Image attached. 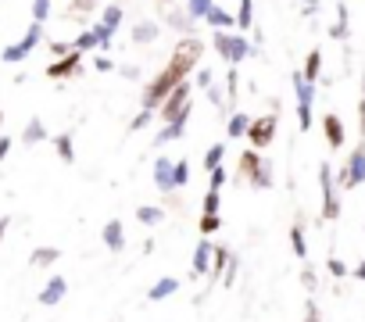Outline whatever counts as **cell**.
<instances>
[{
    "label": "cell",
    "instance_id": "obj_26",
    "mask_svg": "<svg viewBox=\"0 0 365 322\" xmlns=\"http://www.w3.org/2000/svg\"><path fill=\"white\" fill-rule=\"evenodd\" d=\"M319 72H322V51H315V47H312V54L304 58V68H301V76H304L308 83H315V79H319Z\"/></svg>",
    "mask_w": 365,
    "mask_h": 322
},
{
    "label": "cell",
    "instance_id": "obj_40",
    "mask_svg": "<svg viewBox=\"0 0 365 322\" xmlns=\"http://www.w3.org/2000/svg\"><path fill=\"white\" fill-rule=\"evenodd\" d=\"M326 269H329V276H336V279H347V276H351V269H347V265H344V261H340L336 254H333V258L326 261Z\"/></svg>",
    "mask_w": 365,
    "mask_h": 322
},
{
    "label": "cell",
    "instance_id": "obj_57",
    "mask_svg": "<svg viewBox=\"0 0 365 322\" xmlns=\"http://www.w3.org/2000/svg\"><path fill=\"white\" fill-rule=\"evenodd\" d=\"M0 122H4V111H0Z\"/></svg>",
    "mask_w": 365,
    "mask_h": 322
},
{
    "label": "cell",
    "instance_id": "obj_16",
    "mask_svg": "<svg viewBox=\"0 0 365 322\" xmlns=\"http://www.w3.org/2000/svg\"><path fill=\"white\" fill-rule=\"evenodd\" d=\"M187 125H190V118H175V122H165V125H161V133L154 136V147H165V143H172V140H182Z\"/></svg>",
    "mask_w": 365,
    "mask_h": 322
},
{
    "label": "cell",
    "instance_id": "obj_9",
    "mask_svg": "<svg viewBox=\"0 0 365 322\" xmlns=\"http://www.w3.org/2000/svg\"><path fill=\"white\" fill-rule=\"evenodd\" d=\"M83 72V51H68L47 65V79H76Z\"/></svg>",
    "mask_w": 365,
    "mask_h": 322
},
{
    "label": "cell",
    "instance_id": "obj_12",
    "mask_svg": "<svg viewBox=\"0 0 365 322\" xmlns=\"http://www.w3.org/2000/svg\"><path fill=\"white\" fill-rule=\"evenodd\" d=\"M322 133H326V147L329 150H340L344 147V122H340V115L336 111H329V115H322Z\"/></svg>",
    "mask_w": 365,
    "mask_h": 322
},
{
    "label": "cell",
    "instance_id": "obj_45",
    "mask_svg": "<svg viewBox=\"0 0 365 322\" xmlns=\"http://www.w3.org/2000/svg\"><path fill=\"white\" fill-rule=\"evenodd\" d=\"M212 79H215V76H212V68H197V86H201V90H208V86H212Z\"/></svg>",
    "mask_w": 365,
    "mask_h": 322
},
{
    "label": "cell",
    "instance_id": "obj_23",
    "mask_svg": "<svg viewBox=\"0 0 365 322\" xmlns=\"http://www.w3.org/2000/svg\"><path fill=\"white\" fill-rule=\"evenodd\" d=\"M347 33H351V26H347V4L340 0V4H336V22L329 26V36L344 43V40H347Z\"/></svg>",
    "mask_w": 365,
    "mask_h": 322
},
{
    "label": "cell",
    "instance_id": "obj_11",
    "mask_svg": "<svg viewBox=\"0 0 365 322\" xmlns=\"http://www.w3.org/2000/svg\"><path fill=\"white\" fill-rule=\"evenodd\" d=\"M65 294H68V279H65V276H51V279L43 283V290H40V304H43V308H54V304L65 301Z\"/></svg>",
    "mask_w": 365,
    "mask_h": 322
},
{
    "label": "cell",
    "instance_id": "obj_3",
    "mask_svg": "<svg viewBox=\"0 0 365 322\" xmlns=\"http://www.w3.org/2000/svg\"><path fill=\"white\" fill-rule=\"evenodd\" d=\"M212 47L219 51V58H222L226 65H240V61H247V58L255 54V47H251L240 33H230V29H215Z\"/></svg>",
    "mask_w": 365,
    "mask_h": 322
},
{
    "label": "cell",
    "instance_id": "obj_54",
    "mask_svg": "<svg viewBox=\"0 0 365 322\" xmlns=\"http://www.w3.org/2000/svg\"><path fill=\"white\" fill-rule=\"evenodd\" d=\"M8 226H11V219H0V240H4V233H8Z\"/></svg>",
    "mask_w": 365,
    "mask_h": 322
},
{
    "label": "cell",
    "instance_id": "obj_42",
    "mask_svg": "<svg viewBox=\"0 0 365 322\" xmlns=\"http://www.w3.org/2000/svg\"><path fill=\"white\" fill-rule=\"evenodd\" d=\"M51 19V0H33V22H47Z\"/></svg>",
    "mask_w": 365,
    "mask_h": 322
},
{
    "label": "cell",
    "instance_id": "obj_22",
    "mask_svg": "<svg viewBox=\"0 0 365 322\" xmlns=\"http://www.w3.org/2000/svg\"><path fill=\"white\" fill-rule=\"evenodd\" d=\"M97 8V0H68V11H65V19L68 22H86V15Z\"/></svg>",
    "mask_w": 365,
    "mask_h": 322
},
{
    "label": "cell",
    "instance_id": "obj_35",
    "mask_svg": "<svg viewBox=\"0 0 365 322\" xmlns=\"http://www.w3.org/2000/svg\"><path fill=\"white\" fill-rule=\"evenodd\" d=\"M197 226H201V233H205V237H212V233H215V229L222 226V215H219V212H205Z\"/></svg>",
    "mask_w": 365,
    "mask_h": 322
},
{
    "label": "cell",
    "instance_id": "obj_14",
    "mask_svg": "<svg viewBox=\"0 0 365 322\" xmlns=\"http://www.w3.org/2000/svg\"><path fill=\"white\" fill-rule=\"evenodd\" d=\"M101 240L108 244V251H111V254H122V251H125V229H122V222H118V219L104 222V229H101Z\"/></svg>",
    "mask_w": 365,
    "mask_h": 322
},
{
    "label": "cell",
    "instance_id": "obj_25",
    "mask_svg": "<svg viewBox=\"0 0 365 322\" xmlns=\"http://www.w3.org/2000/svg\"><path fill=\"white\" fill-rule=\"evenodd\" d=\"M290 251H294L301 261L308 258V240H304V226H301V222L290 226Z\"/></svg>",
    "mask_w": 365,
    "mask_h": 322
},
{
    "label": "cell",
    "instance_id": "obj_33",
    "mask_svg": "<svg viewBox=\"0 0 365 322\" xmlns=\"http://www.w3.org/2000/svg\"><path fill=\"white\" fill-rule=\"evenodd\" d=\"M101 22H104L111 33H118V26H122V8H118V4H108V8L101 11Z\"/></svg>",
    "mask_w": 365,
    "mask_h": 322
},
{
    "label": "cell",
    "instance_id": "obj_47",
    "mask_svg": "<svg viewBox=\"0 0 365 322\" xmlns=\"http://www.w3.org/2000/svg\"><path fill=\"white\" fill-rule=\"evenodd\" d=\"M68 51H76V47H72V43H61V40L51 43V54H54V58H61V54H68Z\"/></svg>",
    "mask_w": 365,
    "mask_h": 322
},
{
    "label": "cell",
    "instance_id": "obj_34",
    "mask_svg": "<svg viewBox=\"0 0 365 322\" xmlns=\"http://www.w3.org/2000/svg\"><path fill=\"white\" fill-rule=\"evenodd\" d=\"M72 47H76V51H93V47H101V43H97V33H93V29H83V33L72 40Z\"/></svg>",
    "mask_w": 365,
    "mask_h": 322
},
{
    "label": "cell",
    "instance_id": "obj_13",
    "mask_svg": "<svg viewBox=\"0 0 365 322\" xmlns=\"http://www.w3.org/2000/svg\"><path fill=\"white\" fill-rule=\"evenodd\" d=\"M212 258H215V244L205 237V240L197 244V251H194V261H190V269H194V279L212 272Z\"/></svg>",
    "mask_w": 365,
    "mask_h": 322
},
{
    "label": "cell",
    "instance_id": "obj_48",
    "mask_svg": "<svg viewBox=\"0 0 365 322\" xmlns=\"http://www.w3.org/2000/svg\"><path fill=\"white\" fill-rule=\"evenodd\" d=\"M358 133H361V140H365V93H361V100H358Z\"/></svg>",
    "mask_w": 365,
    "mask_h": 322
},
{
    "label": "cell",
    "instance_id": "obj_19",
    "mask_svg": "<svg viewBox=\"0 0 365 322\" xmlns=\"http://www.w3.org/2000/svg\"><path fill=\"white\" fill-rule=\"evenodd\" d=\"M179 290V279L175 276H161L150 290H147V301H165V297H172Z\"/></svg>",
    "mask_w": 365,
    "mask_h": 322
},
{
    "label": "cell",
    "instance_id": "obj_20",
    "mask_svg": "<svg viewBox=\"0 0 365 322\" xmlns=\"http://www.w3.org/2000/svg\"><path fill=\"white\" fill-rule=\"evenodd\" d=\"M161 36V26L158 22H136L133 26V43H154Z\"/></svg>",
    "mask_w": 365,
    "mask_h": 322
},
{
    "label": "cell",
    "instance_id": "obj_53",
    "mask_svg": "<svg viewBox=\"0 0 365 322\" xmlns=\"http://www.w3.org/2000/svg\"><path fill=\"white\" fill-rule=\"evenodd\" d=\"M208 100H212V104H222V93H219L215 86H208Z\"/></svg>",
    "mask_w": 365,
    "mask_h": 322
},
{
    "label": "cell",
    "instance_id": "obj_28",
    "mask_svg": "<svg viewBox=\"0 0 365 322\" xmlns=\"http://www.w3.org/2000/svg\"><path fill=\"white\" fill-rule=\"evenodd\" d=\"M222 161H226V143H212V147L205 150V169H208V172H215V169L222 165Z\"/></svg>",
    "mask_w": 365,
    "mask_h": 322
},
{
    "label": "cell",
    "instance_id": "obj_30",
    "mask_svg": "<svg viewBox=\"0 0 365 322\" xmlns=\"http://www.w3.org/2000/svg\"><path fill=\"white\" fill-rule=\"evenodd\" d=\"M255 26V0H240L237 8V29H251Z\"/></svg>",
    "mask_w": 365,
    "mask_h": 322
},
{
    "label": "cell",
    "instance_id": "obj_31",
    "mask_svg": "<svg viewBox=\"0 0 365 322\" xmlns=\"http://www.w3.org/2000/svg\"><path fill=\"white\" fill-rule=\"evenodd\" d=\"M212 8H215V0H187V11H190L194 22H205Z\"/></svg>",
    "mask_w": 365,
    "mask_h": 322
},
{
    "label": "cell",
    "instance_id": "obj_2",
    "mask_svg": "<svg viewBox=\"0 0 365 322\" xmlns=\"http://www.w3.org/2000/svg\"><path fill=\"white\" fill-rule=\"evenodd\" d=\"M237 183H247L251 190H269L276 183V172H272V161H265L255 147H247L240 154V165H237Z\"/></svg>",
    "mask_w": 365,
    "mask_h": 322
},
{
    "label": "cell",
    "instance_id": "obj_27",
    "mask_svg": "<svg viewBox=\"0 0 365 322\" xmlns=\"http://www.w3.org/2000/svg\"><path fill=\"white\" fill-rule=\"evenodd\" d=\"M136 219H140L143 226H158V222H165V208H158V204H140V208H136Z\"/></svg>",
    "mask_w": 365,
    "mask_h": 322
},
{
    "label": "cell",
    "instance_id": "obj_49",
    "mask_svg": "<svg viewBox=\"0 0 365 322\" xmlns=\"http://www.w3.org/2000/svg\"><path fill=\"white\" fill-rule=\"evenodd\" d=\"M93 68H97V72H111L115 65H111V58H108V54H101V58L93 61Z\"/></svg>",
    "mask_w": 365,
    "mask_h": 322
},
{
    "label": "cell",
    "instance_id": "obj_10",
    "mask_svg": "<svg viewBox=\"0 0 365 322\" xmlns=\"http://www.w3.org/2000/svg\"><path fill=\"white\" fill-rule=\"evenodd\" d=\"M154 187H158L165 197L175 190V161H168V157H158V161H154Z\"/></svg>",
    "mask_w": 365,
    "mask_h": 322
},
{
    "label": "cell",
    "instance_id": "obj_58",
    "mask_svg": "<svg viewBox=\"0 0 365 322\" xmlns=\"http://www.w3.org/2000/svg\"><path fill=\"white\" fill-rule=\"evenodd\" d=\"M361 229H365V222H361Z\"/></svg>",
    "mask_w": 365,
    "mask_h": 322
},
{
    "label": "cell",
    "instance_id": "obj_8",
    "mask_svg": "<svg viewBox=\"0 0 365 322\" xmlns=\"http://www.w3.org/2000/svg\"><path fill=\"white\" fill-rule=\"evenodd\" d=\"M276 125H279V118L269 111V115H258V118H251V129H247V143L255 147V150H265L272 140H276Z\"/></svg>",
    "mask_w": 365,
    "mask_h": 322
},
{
    "label": "cell",
    "instance_id": "obj_41",
    "mask_svg": "<svg viewBox=\"0 0 365 322\" xmlns=\"http://www.w3.org/2000/svg\"><path fill=\"white\" fill-rule=\"evenodd\" d=\"M301 286H304L308 294H315V286H319V276H315V269H312V265H304V269H301Z\"/></svg>",
    "mask_w": 365,
    "mask_h": 322
},
{
    "label": "cell",
    "instance_id": "obj_38",
    "mask_svg": "<svg viewBox=\"0 0 365 322\" xmlns=\"http://www.w3.org/2000/svg\"><path fill=\"white\" fill-rule=\"evenodd\" d=\"M154 115H158V111H150V108H143L140 115H133V118H129V133H136V129H143V125H147V122H150Z\"/></svg>",
    "mask_w": 365,
    "mask_h": 322
},
{
    "label": "cell",
    "instance_id": "obj_17",
    "mask_svg": "<svg viewBox=\"0 0 365 322\" xmlns=\"http://www.w3.org/2000/svg\"><path fill=\"white\" fill-rule=\"evenodd\" d=\"M54 150H58V157L65 161V165H76V136L72 133H58L54 136Z\"/></svg>",
    "mask_w": 365,
    "mask_h": 322
},
{
    "label": "cell",
    "instance_id": "obj_56",
    "mask_svg": "<svg viewBox=\"0 0 365 322\" xmlns=\"http://www.w3.org/2000/svg\"><path fill=\"white\" fill-rule=\"evenodd\" d=\"M361 93H365V76H361Z\"/></svg>",
    "mask_w": 365,
    "mask_h": 322
},
{
    "label": "cell",
    "instance_id": "obj_6",
    "mask_svg": "<svg viewBox=\"0 0 365 322\" xmlns=\"http://www.w3.org/2000/svg\"><path fill=\"white\" fill-rule=\"evenodd\" d=\"M294 93H297V129H312V100H315V83H308L301 72H294Z\"/></svg>",
    "mask_w": 365,
    "mask_h": 322
},
{
    "label": "cell",
    "instance_id": "obj_52",
    "mask_svg": "<svg viewBox=\"0 0 365 322\" xmlns=\"http://www.w3.org/2000/svg\"><path fill=\"white\" fill-rule=\"evenodd\" d=\"M8 150H11V136H0V161L8 157Z\"/></svg>",
    "mask_w": 365,
    "mask_h": 322
},
{
    "label": "cell",
    "instance_id": "obj_4",
    "mask_svg": "<svg viewBox=\"0 0 365 322\" xmlns=\"http://www.w3.org/2000/svg\"><path fill=\"white\" fill-rule=\"evenodd\" d=\"M319 183H322V222H336L340 219V190L333 183V169H329V161H322L319 165Z\"/></svg>",
    "mask_w": 365,
    "mask_h": 322
},
{
    "label": "cell",
    "instance_id": "obj_18",
    "mask_svg": "<svg viewBox=\"0 0 365 322\" xmlns=\"http://www.w3.org/2000/svg\"><path fill=\"white\" fill-rule=\"evenodd\" d=\"M247 129H251V115L233 111L230 122H226V140H240V136H247Z\"/></svg>",
    "mask_w": 365,
    "mask_h": 322
},
{
    "label": "cell",
    "instance_id": "obj_32",
    "mask_svg": "<svg viewBox=\"0 0 365 322\" xmlns=\"http://www.w3.org/2000/svg\"><path fill=\"white\" fill-rule=\"evenodd\" d=\"M230 261H233L230 247H215V258H212V272H208V276H212V279H219V276H222V269H226Z\"/></svg>",
    "mask_w": 365,
    "mask_h": 322
},
{
    "label": "cell",
    "instance_id": "obj_55",
    "mask_svg": "<svg viewBox=\"0 0 365 322\" xmlns=\"http://www.w3.org/2000/svg\"><path fill=\"white\" fill-rule=\"evenodd\" d=\"M319 8V0H304V11H315Z\"/></svg>",
    "mask_w": 365,
    "mask_h": 322
},
{
    "label": "cell",
    "instance_id": "obj_5",
    "mask_svg": "<svg viewBox=\"0 0 365 322\" xmlns=\"http://www.w3.org/2000/svg\"><path fill=\"white\" fill-rule=\"evenodd\" d=\"M43 40V22H33L29 26V33L19 40V43H11V47H4L0 51V61H8V65H19V61H26L33 51H36V43Z\"/></svg>",
    "mask_w": 365,
    "mask_h": 322
},
{
    "label": "cell",
    "instance_id": "obj_37",
    "mask_svg": "<svg viewBox=\"0 0 365 322\" xmlns=\"http://www.w3.org/2000/svg\"><path fill=\"white\" fill-rule=\"evenodd\" d=\"M90 29L97 33V43H101L97 51H111V36H115V33H111V29H108L104 22H97V26H90Z\"/></svg>",
    "mask_w": 365,
    "mask_h": 322
},
{
    "label": "cell",
    "instance_id": "obj_29",
    "mask_svg": "<svg viewBox=\"0 0 365 322\" xmlns=\"http://www.w3.org/2000/svg\"><path fill=\"white\" fill-rule=\"evenodd\" d=\"M205 22H208L212 29H230V26H237V19H233L230 11H222V8H212Z\"/></svg>",
    "mask_w": 365,
    "mask_h": 322
},
{
    "label": "cell",
    "instance_id": "obj_44",
    "mask_svg": "<svg viewBox=\"0 0 365 322\" xmlns=\"http://www.w3.org/2000/svg\"><path fill=\"white\" fill-rule=\"evenodd\" d=\"M226 90H230V97H237V90H240V76H237V65H230V76H226Z\"/></svg>",
    "mask_w": 365,
    "mask_h": 322
},
{
    "label": "cell",
    "instance_id": "obj_15",
    "mask_svg": "<svg viewBox=\"0 0 365 322\" xmlns=\"http://www.w3.org/2000/svg\"><path fill=\"white\" fill-rule=\"evenodd\" d=\"M165 22H168V26H172L175 33H182V36H197V22L190 19V11H179V8H168Z\"/></svg>",
    "mask_w": 365,
    "mask_h": 322
},
{
    "label": "cell",
    "instance_id": "obj_21",
    "mask_svg": "<svg viewBox=\"0 0 365 322\" xmlns=\"http://www.w3.org/2000/svg\"><path fill=\"white\" fill-rule=\"evenodd\" d=\"M58 258H61L58 247H36V251L29 254V265H33V269H51Z\"/></svg>",
    "mask_w": 365,
    "mask_h": 322
},
{
    "label": "cell",
    "instance_id": "obj_24",
    "mask_svg": "<svg viewBox=\"0 0 365 322\" xmlns=\"http://www.w3.org/2000/svg\"><path fill=\"white\" fill-rule=\"evenodd\" d=\"M43 140H47V125H43L40 118H29L26 129H22V143L33 147V143H43Z\"/></svg>",
    "mask_w": 365,
    "mask_h": 322
},
{
    "label": "cell",
    "instance_id": "obj_43",
    "mask_svg": "<svg viewBox=\"0 0 365 322\" xmlns=\"http://www.w3.org/2000/svg\"><path fill=\"white\" fill-rule=\"evenodd\" d=\"M301 322H322V311H319V304L308 297V304H304V318Z\"/></svg>",
    "mask_w": 365,
    "mask_h": 322
},
{
    "label": "cell",
    "instance_id": "obj_39",
    "mask_svg": "<svg viewBox=\"0 0 365 322\" xmlns=\"http://www.w3.org/2000/svg\"><path fill=\"white\" fill-rule=\"evenodd\" d=\"M205 212H222V190L208 187V197H205Z\"/></svg>",
    "mask_w": 365,
    "mask_h": 322
},
{
    "label": "cell",
    "instance_id": "obj_50",
    "mask_svg": "<svg viewBox=\"0 0 365 322\" xmlns=\"http://www.w3.org/2000/svg\"><path fill=\"white\" fill-rule=\"evenodd\" d=\"M118 76H125V79H140V68H136V65H122Z\"/></svg>",
    "mask_w": 365,
    "mask_h": 322
},
{
    "label": "cell",
    "instance_id": "obj_36",
    "mask_svg": "<svg viewBox=\"0 0 365 322\" xmlns=\"http://www.w3.org/2000/svg\"><path fill=\"white\" fill-rule=\"evenodd\" d=\"M190 183V161H175V190H182V187H187Z\"/></svg>",
    "mask_w": 365,
    "mask_h": 322
},
{
    "label": "cell",
    "instance_id": "obj_46",
    "mask_svg": "<svg viewBox=\"0 0 365 322\" xmlns=\"http://www.w3.org/2000/svg\"><path fill=\"white\" fill-rule=\"evenodd\" d=\"M212 187H215V190H222V187H226V165H219V169L212 172Z\"/></svg>",
    "mask_w": 365,
    "mask_h": 322
},
{
    "label": "cell",
    "instance_id": "obj_51",
    "mask_svg": "<svg viewBox=\"0 0 365 322\" xmlns=\"http://www.w3.org/2000/svg\"><path fill=\"white\" fill-rule=\"evenodd\" d=\"M351 279H361V283H365V258H361V261L351 269Z\"/></svg>",
    "mask_w": 365,
    "mask_h": 322
},
{
    "label": "cell",
    "instance_id": "obj_1",
    "mask_svg": "<svg viewBox=\"0 0 365 322\" xmlns=\"http://www.w3.org/2000/svg\"><path fill=\"white\" fill-rule=\"evenodd\" d=\"M201 54H205V43H201V36H182L179 40V47L172 51V58H168V65L143 86V108H150V111H158L161 104H165V97L187 79L197 65H201Z\"/></svg>",
    "mask_w": 365,
    "mask_h": 322
},
{
    "label": "cell",
    "instance_id": "obj_7",
    "mask_svg": "<svg viewBox=\"0 0 365 322\" xmlns=\"http://www.w3.org/2000/svg\"><path fill=\"white\" fill-rule=\"evenodd\" d=\"M336 180H340V187H347V190H354V187L365 183V140L354 143L347 165H340V176H336Z\"/></svg>",
    "mask_w": 365,
    "mask_h": 322
}]
</instances>
